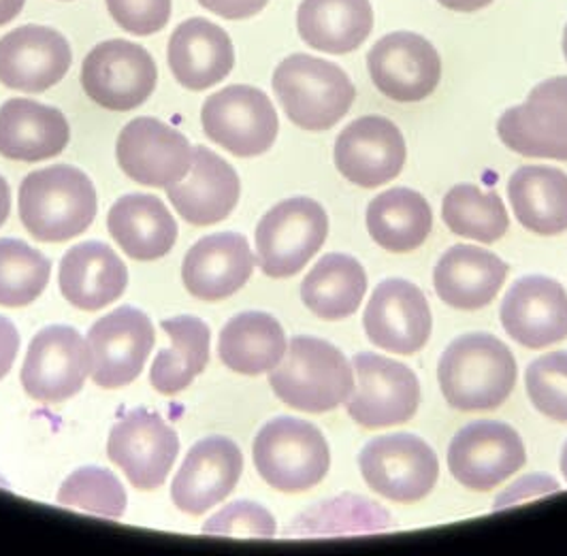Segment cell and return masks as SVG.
Listing matches in <instances>:
<instances>
[{
  "label": "cell",
  "mask_w": 567,
  "mask_h": 556,
  "mask_svg": "<svg viewBox=\"0 0 567 556\" xmlns=\"http://www.w3.org/2000/svg\"><path fill=\"white\" fill-rule=\"evenodd\" d=\"M437 380L454 410L488 412L506 403L516 387V361L497 337L463 334L442 354Z\"/></svg>",
  "instance_id": "cell-1"
},
{
  "label": "cell",
  "mask_w": 567,
  "mask_h": 556,
  "mask_svg": "<svg viewBox=\"0 0 567 556\" xmlns=\"http://www.w3.org/2000/svg\"><path fill=\"white\" fill-rule=\"evenodd\" d=\"M18 207L34 239L60 244L82 235L94 223L96 191L84 171L54 165L24 177Z\"/></svg>",
  "instance_id": "cell-2"
},
{
  "label": "cell",
  "mask_w": 567,
  "mask_h": 556,
  "mask_svg": "<svg viewBox=\"0 0 567 556\" xmlns=\"http://www.w3.org/2000/svg\"><path fill=\"white\" fill-rule=\"evenodd\" d=\"M269 387L292 410L324 414L338 410L354 390L352 367L340 350L316 337H292Z\"/></svg>",
  "instance_id": "cell-3"
},
{
  "label": "cell",
  "mask_w": 567,
  "mask_h": 556,
  "mask_svg": "<svg viewBox=\"0 0 567 556\" xmlns=\"http://www.w3.org/2000/svg\"><path fill=\"white\" fill-rule=\"evenodd\" d=\"M274 92L288 120L312 133L333 128L357 99L354 84L341 66L308 54H292L278 64Z\"/></svg>",
  "instance_id": "cell-4"
},
{
  "label": "cell",
  "mask_w": 567,
  "mask_h": 556,
  "mask_svg": "<svg viewBox=\"0 0 567 556\" xmlns=\"http://www.w3.org/2000/svg\"><path fill=\"white\" fill-rule=\"evenodd\" d=\"M252 452L256 472L280 493H306L320 484L331 467L324 435L299 418L267 422L256 435Z\"/></svg>",
  "instance_id": "cell-5"
},
{
  "label": "cell",
  "mask_w": 567,
  "mask_h": 556,
  "mask_svg": "<svg viewBox=\"0 0 567 556\" xmlns=\"http://www.w3.org/2000/svg\"><path fill=\"white\" fill-rule=\"evenodd\" d=\"M329 235V218L320 203L306 196L288 198L269 209L256 226L258 265L274 279L297 276Z\"/></svg>",
  "instance_id": "cell-6"
},
{
  "label": "cell",
  "mask_w": 567,
  "mask_h": 556,
  "mask_svg": "<svg viewBox=\"0 0 567 556\" xmlns=\"http://www.w3.org/2000/svg\"><path fill=\"white\" fill-rule=\"evenodd\" d=\"M209 140L239 158H252L271 150L280 122L269 96L252 85H228L212 94L200 112Z\"/></svg>",
  "instance_id": "cell-7"
},
{
  "label": "cell",
  "mask_w": 567,
  "mask_h": 556,
  "mask_svg": "<svg viewBox=\"0 0 567 556\" xmlns=\"http://www.w3.org/2000/svg\"><path fill=\"white\" fill-rule=\"evenodd\" d=\"M158 80L150 52L126 39L99 43L82 64L84 92L110 112H133L152 96Z\"/></svg>",
  "instance_id": "cell-8"
},
{
  "label": "cell",
  "mask_w": 567,
  "mask_h": 556,
  "mask_svg": "<svg viewBox=\"0 0 567 556\" xmlns=\"http://www.w3.org/2000/svg\"><path fill=\"white\" fill-rule=\"evenodd\" d=\"M359 467L371 491L398 503L425 500L440 475L431 445L410 433L371 440L359 454Z\"/></svg>",
  "instance_id": "cell-9"
},
{
  "label": "cell",
  "mask_w": 567,
  "mask_h": 556,
  "mask_svg": "<svg viewBox=\"0 0 567 556\" xmlns=\"http://www.w3.org/2000/svg\"><path fill=\"white\" fill-rule=\"evenodd\" d=\"M354 394L346 401L350 418L365 429L403 424L416 414L421 384L416 373L398 361L378 354H357Z\"/></svg>",
  "instance_id": "cell-10"
},
{
  "label": "cell",
  "mask_w": 567,
  "mask_h": 556,
  "mask_svg": "<svg viewBox=\"0 0 567 556\" xmlns=\"http://www.w3.org/2000/svg\"><path fill=\"white\" fill-rule=\"evenodd\" d=\"M92 371L87 341L71 327H45L32 337L22 387L41 403H62L84 389Z\"/></svg>",
  "instance_id": "cell-11"
},
{
  "label": "cell",
  "mask_w": 567,
  "mask_h": 556,
  "mask_svg": "<svg viewBox=\"0 0 567 556\" xmlns=\"http://www.w3.org/2000/svg\"><path fill=\"white\" fill-rule=\"evenodd\" d=\"M156 343L152 320L142 309L124 306L96 320L87 333L92 382L101 389H122L140 378Z\"/></svg>",
  "instance_id": "cell-12"
},
{
  "label": "cell",
  "mask_w": 567,
  "mask_h": 556,
  "mask_svg": "<svg viewBox=\"0 0 567 556\" xmlns=\"http://www.w3.org/2000/svg\"><path fill=\"white\" fill-rule=\"evenodd\" d=\"M497 133L520 156L567 163V78L536 85L523 105L499 117Z\"/></svg>",
  "instance_id": "cell-13"
},
{
  "label": "cell",
  "mask_w": 567,
  "mask_h": 556,
  "mask_svg": "<svg viewBox=\"0 0 567 556\" xmlns=\"http://www.w3.org/2000/svg\"><path fill=\"white\" fill-rule=\"evenodd\" d=\"M107 454L135 488L154 491L173 470L179 437L156 412L135 410L115 422Z\"/></svg>",
  "instance_id": "cell-14"
},
{
  "label": "cell",
  "mask_w": 567,
  "mask_h": 556,
  "mask_svg": "<svg viewBox=\"0 0 567 556\" xmlns=\"http://www.w3.org/2000/svg\"><path fill=\"white\" fill-rule=\"evenodd\" d=\"M120 168L143 186L169 188L193 167V145L179 131L156 117L128 122L115 145Z\"/></svg>",
  "instance_id": "cell-15"
},
{
  "label": "cell",
  "mask_w": 567,
  "mask_h": 556,
  "mask_svg": "<svg viewBox=\"0 0 567 556\" xmlns=\"http://www.w3.org/2000/svg\"><path fill=\"white\" fill-rule=\"evenodd\" d=\"M525 445L518 433L497 420H478L454 435L449 467L458 484L491 491L525 465Z\"/></svg>",
  "instance_id": "cell-16"
},
{
  "label": "cell",
  "mask_w": 567,
  "mask_h": 556,
  "mask_svg": "<svg viewBox=\"0 0 567 556\" xmlns=\"http://www.w3.org/2000/svg\"><path fill=\"white\" fill-rule=\"evenodd\" d=\"M373 85L391 101L421 103L435 92L442 80L437 50L416 32H391L382 37L368 54Z\"/></svg>",
  "instance_id": "cell-17"
},
{
  "label": "cell",
  "mask_w": 567,
  "mask_h": 556,
  "mask_svg": "<svg viewBox=\"0 0 567 556\" xmlns=\"http://www.w3.org/2000/svg\"><path fill=\"white\" fill-rule=\"evenodd\" d=\"M363 325L373 346L405 357L421 352L433 329L423 290L405 279H384L378 284Z\"/></svg>",
  "instance_id": "cell-18"
},
{
  "label": "cell",
  "mask_w": 567,
  "mask_h": 556,
  "mask_svg": "<svg viewBox=\"0 0 567 556\" xmlns=\"http://www.w3.org/2000/svg\"><path fill=\"white\" fill-rule=\"evenodd\" d=\"M403 165L405 141L389 117L363 115L350 122L336 141V167L361 188L393 182Z\"/></svg>",
  "instance_id": "cell-19"
},
{
  "label": "cell",
  "mask_w": 567,
  "mask_h": 556,
  "mask_svg": "<svg viewBox=\"0 0 567 556\" xmlns=\"http://www.w3.org/2000/svg\"><path fill=\"white\" fill-rule=\"evenodd\" d=\"M73 62L64 34L48 27H20L0 39V84L39 94L60 84Z\"/></svg>",
  "instance_id": "cell-20"
},
{
  "label": "cell",
  "mask_w": 567,
  "mask_h": 556,
  "mask_svg": "<svg viewBox=\"0 0 567 556\" xmlns=\"http://www.w3.org/2000/svg\"><path fill=\"white\" fill-rule=\"evenodd\" d=\"M244 472V456L228 437H207L190 447L182 470L171 484L177 509L200 516L227 500Z\"/></svg>",
  "instance_id": "cell-21"
},
{
  "label": "cell",
  "mask_w": 567,
  "mask_h": 556,
  "mask_svg": "<svg viewBox=\"0 0 567 556\" xmlns=\"http://www.w3.org/2000/svg\"><path fill=\"white\" fill-rule=\"evenodd\" d=\"M502 325L525 348L542 350L567 339V292L555 279H518L504 303Z\"/></svg>",
  "instance_id": "cell-22"
},
{
  "label": "cell",
  "mask_w": 567,
  "mask_h": 556,
  "mask_svg": "<svg viewBox=\"0 0 567 556\" xmlns=\"http://www.w3.org/2000/svg\"><path fill=\"white\" fill-rule=\"evenodd\" d=\"M255 271V256L244 235L218 233L197 241L184 258L182 279L200 301L233 297Z\"/></svg>",
  "instance_id": "cell-23"
},
{
  "label": "cell",
  "mask_w": 567,
  "mask_h": 556,
  "mask_svg": "<svg viewBox=\"0 0 567 556\" xmlns=\"http://www.w3.org/2000/svg\"><path fill=\"white\" fill-rule=\"evenodd\" d=\"M241 184L235 168L212 150L193 147L188 175L167 188L175 212L195 226L223 223L239 203Z\"/></svg>",
  "instance_id": "cell-24"
},
{
  "label": "cell",
  "mask_w": 567,
  "mask_h": 556,
  "mask_svg": "<svg viewBox=\"0 0 567 556\" xmlns=\"http://www.w3.org/2000/svg\"><path fill=\"white\" fill-rule=\"evenodd\" d=\"M167 60L179 84L200 92L227 80L235 66V48L227 30L205 18H193L173 30Z\"/></svg>",
  "instance_id": "cell-25"
},
{
  "label": "cell",
  "mask_w": 567,
  "mask_h": 556,
  "mask_svg": "<svg viewBox=\"0 0 567 556\" xmlns=\"http://www.w3.org/2000/svg\"><path fill=\"white\" fill-rule=\"evenodd\" d=\"M71 128L64 113L30 99L0 107V154L9 161L39 163L64 152Z\"/></svg>",
  "instance_id": "cell-26"
},
{
  "label": "cell",
  "mask_w": 567,
  "mask_h": 556,
  "mask_svg": "<svg viewBox=\"0 0 567 556\" xmlns=\"http://www.w3.org/2000/svg\"><path fill=\"white\" fill-rule=\"evenodd\" d=\"M128 284V269L107 244L85 241L60 262V292L78 309L99 311L117 301Z\"/></svg>",
  "instance_id": "cell-27"
},
{
  "label": "cell",
  "mask_w": 567,
  "mask_h": 556,
  "mask_svg": "<svg viewBox=\"0 0 567 556\" xmlns=\"http://www.w3.org/2000/svg\"><path fill=\"white\" fill-rule=\"evenodd\" d=\"M508 276L499 256L476 246H454L435 265L433 284L437 297L454 309L488 306Z\"/></svg>",
  "instance_id": "cell-28"
},
{
  "label": "cell",
  "mask_w": 567,
  "mask_h": 556,
  "mask_svg": "<svg viewBox=\"0 0 567 556\" xmlns=\"http://www.w3.org/2000/svg\"><path fill=\"white\" fill-rule=\"evenodd\" d=\"M107 228L122 250L143 262L167 256L177 241V224L158 196L117 198L110 209Z\"/></svg>",
  "instance_id": "cell-29"
},
{
  "label": "cell",
  "mask_w": 567,
  "mask_h": 556,
  "mask_svg": "<svg viewBox=\"0 0 567 556\" xmlns=\"http://www.w3.org/2000/svg\"><path fill=\"white\" fill-rule=\"evenodd\" d=\"M297 29L312 50L350 54L373 29V9L369 0H301Z\"/></svg>",
  "instance_id": "cell-30"
},
{
  "label": "cell",
  "mask_w": 567,
  "mask_h": 556,
  "mask_svg": "<svg viewBox=\"0 0 567 556\" xmlns=\"http://www.w3.org/2000/svg\"><path fill=\"white\" fill-rule=\"evenodd\" d=\"M286 348L282 325L265 311H244L230 318L218 339L220 361L244 375H260L276 369Z\"/></svg>",
  "instance_id": "cell-31"
},
{
  "label": "cell",
  "mask_w": 567,
  "mask_h": 556,
  "mask_svg": "<svg viewBox=\"0 0 567 556\" xmlns=\"http://www.w3.org/2000/svg\"><path fill=\"white\" fill-rule=\"evenodd\" d=\"M516 220L536 235L567 230V175L553 167H520L508 182Z\"/></svg>",
  "instance_id": "cell-32"
},
{
  "label": "cell",
  "mask_w": 567,
  "mask_h": 556,
  "mask_svg": "<svg viewBox=\"0 0 567 556\" xmlns=\"http://www.w3.org/2000/svg\"><path fill=\"white\" fill-rule=\"evenodd\" d=\"M368 292V274L361 262L346 254H327L301 284V301L322 320L352 316Z\"/></svg>",
  "instance_id": "cell-33"
},
{
  "label": "cell",
  "mask_w": 567,
  "mask_h": 556,
  "mask_svg": "<svg viewBox=\"0 0 567 556\" xmlns=\"http://www.w3.org/2000/svg\"><path fill=\"white\" fill-rule=\"evenodd\" d=\"M433 226V214L425 196L410 188H393L375 196L368 207L371 239L389 251L419 250Z\"/></svg>",
  "instance_id": "cell-34"
},
{
  "label": "cell",
  "mask_w": 567,
  "mask_h": 556,
  "mask_svg": "<svg viewBox=\"0 0 567 556\" xmlns=\"http://www.w3.org/2000/svg\"><path fill=\"white\" fill-rule=\"evenodd\" d=\"M173 341L171 350H161L154 359L150 382L161 394H177L188 389L209 361V327L195 316H177L161 322Z\"/></svg>",
  "instance_id": "cell-35"
},
{
  "label": "cell",
  "mask_w": 567,
  "mask_h": 556,
  "mask_svg": "<svg viewBox=\"0 0 567 556\" xmlns=\"http://www.w3.org/2000/svg\"><path fill=\"white\" fill-rule=\"evenodd\" d=\"M393 527L391 514L375 501L341 495L336 500L318 503L312 509L299 514L292 525L284 531L286 537H324V535H352L375 533Z\"/></svg>",
  "instance_id": "cell-36"
},
{
  "label": "cell",
  "mask_w": 567,
  "mask_h": 556,
  "mask_svg": "<svg viewBox=\"0 0 567 556\" xmlns=\"http://www.w3.org/2000/svg\"><path fill=\"white\" fill-rule=\"evenodd\" d=\"M442 216L454 235L481 244L499 241L511 226L504 200L493 191H481L474 184L454 186L444 196Z\"/></svg>",
  "instance_id": "cell-37"
},
{
  "label": "cell",
  "mask_w": 567,
  "mask_h": 556,
  "mask_svg": "<svg viewBox=\"0 0 567 556\" xmlns=\"http://www.w3.org/2000/svg\"><path fill=\"white\" fill-rule=\"evenodd\" d=\"M52 265L20 239H0V306L24 307L50 284Z\"/></svg>",
  "instance_id": "cell-38"
},
{
  "label": "cell",
  "mask_w": 567,
  "mask_h": 556,
  "mask_svg": "<svg viewBox=\"0 0 567 556\" xmlns=\"http://www.w3.org/2000/svg\"><path fill=\"white\" fill-rule=\"evenodd\" d=\"M58 503L105 518H122L126 512V491L114 473L101 467H84L64 480Z\"/></svg>",
  "instance_id": "cell-39"
},
{
  "label": "cell",
  "mask_w": 567,
  "mask_h": 556,
  "mask_svg": "<svg viewBox=\"0 0 567 556\" xmlns=\"http://www.w3.org/2000/svg\"><path fill=\"white\" fill-rule=\"evenodd\" d=\"M525 384L539 414L567 422V352H550L532 362Z\"/></svg>",
  "instance_id": "cell-40"
},
{
  "label": "cell",
  "mask_w": 567,
  "mask_h": 556,
  "mask_svg": "<svg viewBox=\"0 0 567 556\" xmlns=\"http://www.w3.org/2000/svg\"><path fill=\"white\" fill-rule=\"evenodd\" d=\"M276 518L269 509L252 501H235L214 514L205 525V535H225V537H255L271 539L276 535Z\"/></svg>",
  "instance_id": "cell-41"
},
{
  "label": "cell",
  "mask_w": 567,
  "mask_h": 556,
  "mask_svg": "<svg viewBox=\"0 0 567 556\" xmlns=\"http://www.w3.org/2000/svg\"><path fill=\"white\" fill-rule=\"evenodd\" d=\"M107 11L120 29L147 37L169 24L171 0H105Z\"/></svg>",
  "instance_id": "cell-42"
},
{
  "label": "cell",
  "mask_w": 567,
  "mask_h": 556,
  "mask_svg": "<svg viewBox=\"0 0 567 556\" xmlns=\"http://www.w3.org/2000/svg\"><path fill=\"white\" fill-rule=\"evenodd\" d=\"M561 486L557 480L546 477V475H527L523 480H518L516 484H512L506 488L504 495H499L495 500V509H504L508 505H516V503H525L529 500H538L544 495L550 493H559Z\"/></svg>",
  "instance_id": "cell-43"
},
{
  "label": "cell",
  "mask_w": 567,
  "mask_h": 556,
  "mask_svg": "<svg viewBox=\"0 0 567 556\" xmlns=\"http://www.w3.org/2000/svg\"><path fill=\"white\" fill-rule=\"evenodd\" d=\"M269 0H199L200 7L225 18V20H248L260 13Z\"/></svg>",
  "instance_id": "cell-44"
},
{
  "label": "cell",
  "mask_w": 567,
  "mask_h": 556,
  "mask_svg": "<svg viewBox=\"0 0 567 556\" xmlns=\"http://www.w3.org/2000/svg\"><path fill=\"white\" fill-rule=\"evenodd\" d=\"M20 350V334L11 320L0 316V380L11 371Z\"/></svg>",
  "instance_id": "cell-45"
},
{
  "label": "cell",
  "mask_w": 567,
  "mask_h": 556,
  "mask_svg": "<svg viewBox=\"0 0 567 556\" xmlns=\"http://www.w3.org/2000/svg\"><path fill=\"white\" fill-rule=\"evenodd\" d=\"M442 7L456 11V13H474L488 7L493 0H437Z\"/></svg>",
  "instance_id": "cell-46"
},
{
  "label": "cell",
  "mask_w": 567,
  "mask_h": 556,
  "mask_svg": "<svg viewBox=\"0 0 567 556\" xmlns=\"http://www.w3.org/2000/svg\"><path fill=\"white\" fill-rule=\"evenodd\" d=\"M27 0H0V27L13 22L22 9H24Z\"/></svg>",
  "instance_id": "cell-47"
},
{
  "label": "cell",
  "mask_w": 567,
  "mask_h": 556,
  "mask_svg": "<svg viewBox=\"0 0 567 556\" xmlns=\"http://www.w3.org/2000/svg\"><path fill=\"white\" fill-rule=\"evenodd\" d=\"M11 212V191L9 184L4 182V177H0V226L7 223Z\"/></svg>",
  "instance_id": "cell-48"
},
{
  "label": "cell",
  "mask_w": 567,
  "mask_h": 556,
  "mask_svg": "<svg viewBox=\"0 0 567 556\" xmlns=\"http://www.w3.org/2000/svg\"><path fill=\"white\" fill-rule=\"evenodd\" d=\"M561 472H564L567 480V444L566 447H564V454H561Z\"/></svg>",
  "instance_id": "cell-49"
},
{
  "label": "cell",
  "mask_w": 567,
  "mask_h": 556,
  "mask_svg": "<svg viewBox=\"0 0 567 556\" xmlns=\"http://www.w3.org/2000/svg\"><path fill=\"white\" fill-rule=\"evenodd\" d=\"M564 54H566V60H567V27H566V32H564Z\"/></svg>",
  "instance_id": "cell-50"
}]
</instances>
